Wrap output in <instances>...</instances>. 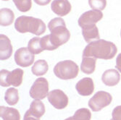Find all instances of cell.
<instances>
[{
    "mask_svg": "<svg viewBox=\"0 0 121 120\" xmlns=\"http://www.w3.org/2000/svg\"><path fill=\"white\" fill-rule=\"evenodd\" d=\"M4 100L10 106L17 104L19 101V93L17 89L14 88L7 89L4 94Z\"/></svg>",
    "mask_w": 121,
    "mask_h": 120,
    "instance_id": "44dd1931",
    "label": "cell"
},
{
    "mask_svg": "<svg viewBox=\"0 0 121 120\" xmlns=\"http://www.w3.org/2000/svg\"><path fill=\"white\" fill-rule=\"evenodd\" d=\"M0 116L3 120H20L19 112L14 108L2 106L0 107Z\"/></svg>",
    "mask_w": 121,
    "mask_h": 120,
    "instance_id": "2e32d148",
    "label": "cell"
},
{
    "mask_svg": "<svg viewBox=\"0 0 121 120\" xmlns=\"http://www.w3.org/2000/svg\"><path fill=\"white\" fill-rule=\"evenodd\" d=\"M110 120H113V119H110Z\"/></svg>",
    "mask_w": 121,
    "mask_h": 120,
    "instance_id": "836d02e7",
    "label": "cell"
},
{
    "mask_svg": "<svg viewBox=\"0 0 121 120\" xmlns=\"http://www.w3.org/2000/svg\"><path fill=\"white\" fill-rule=\"evenodd\" d=\"M103 17V14L99 10H89L84 12L78 19V25L82 28L85 26L95 25Z\"/></svg>",
    "mask_w": 121,
    "mask_h": 120,
    "instance_id": "30bf717a",
    "label": "cell"
},
{
    "mask_svg": "<svg viewBox=\"0 0 121 120\" xmlns=\"http://www.w3.org/2000/svg\"><path fill=\"white\" fill-rule=\"evenodd\" d=\"M15 15L11 9L2 8L0 10V25L2 26H9L13 23Z\"/></svg>",
    "mask_w": 121,
    "mask_h": 120,
    "instance_id": "d6986e66",
    "label": "cell"
},
{
    "mask_svg": "<svg viewBox=\"0 0 121 120\" xmlns=\"http://www.w3.org/2000/svg\"><path fill=\"white\" fill-rule=\"evenodd\" d=\"M120 80V75L115 70H106L102 76V80L107 86H115L118 84Z\"/></svg>",
    "mask_w": 121,
    "mask_h": 120,
    "instance_id": "5bb4252c",
    "label": "cell"
},
{
    "mask_svg": "<svg viewBox=\"0 0 121 120\" xmlns=\"http://www.w3.org/2000/svg\"><path fill=\"white\" fill-rule=\"evenodd\" d=\"M89 4L94 10L102 11L107 5V0H89Z\"/></svg>",
    "mask_w": 121,
    "mask_h": 120,
    "instance_id": "d4e9b609",
    "label": "cell"
},
{
    "mask_svg": "<svg viewBox=\"0 0 121 120\" xmlns=\"http://www.w3.org/2000/svg\"><path fill=\"white\" fill-rule=\"evenodd\" d=\"M49 103L57 109L65 108L68 104V98L67 95L59 89L50 91L47 95Z\"/></svg>",
    "mask_w": 121,
    "mask_h": 120,
    "instance_id": "ba28073f",
    "label": "cell"
},
{
    "mask_svg": "<svg viewBox=\"0 0 121 120\" xmlns=\"http://www.w3.org/2000/svg\"><path fill=\"white\" fill-rule=\"evenodd\" d=\"M117 49L113 43L103 39L92 41L83 50V57L101 59H111L117 53Z\"/></svg>",
    "mask_w": 121,
    "mask_h": 120,
    "instance_id": "6da1fadb",
    "label": "cell"
},
{
    "mask_svg": "<svg viewBox=\"0 0 121 120\" xmlns=\"http://www.w3.org/2000/svg\"><path fill=\"white\" fill-rule=\"evenodd\" d=\"M112 119L113 120H121V106H118L113 109Z\"/></svg>",
    "mask_w": 121,
    "mask_h": 120,
    "instance_id": "4316f807",
    "label": "cell"
},
{
    "mask_svg": "<svg viewBox=\"0 0 121 120\" xmlns=\"http://www.w3.org/2000/svg\"><path fill=\"white\" fill-rule=\"evenodd\" d=\"M73 120H91V112L86 108H82L77 110L72 116Z\"/></svg>",
    "mask_w": 121,
    "mask_h": 120,
    "instance_id": "603a6c76",
    "label": "cell"
},
{
    "mask_svg": "<svg viewBox=\"0 0 121 120\" xmlns=\"http://www.w3.org/2000/svg\"><path fill=\"white\" fill-rule=\"evenodd\" d=\"M15 61L17 65L22 67H29L34 62V54H32L28 48L22 47L16 51Z\"/></svg>",
    "mask_w": 121,
    "mask_h": 120,
    "instance_id": "9c48e42d",
    "label": "cell"
},
{
    "mask_svg": "<svg viewBox=\"0 0 121 120\" xmlns=\"http://www.w3.org/2000/svg\"><path fill=\"white\" fill-rule=\"evenodd\" d=\"M48 28L51 32L49 35L50 42L55 49L69 41L70 33L66 28L63 19L60 17L52 19L48 24Z\"/></svg>",
    "mask_w": 121,
    "mask_h": 120,
    "instance_id": "7a4b0ae2",
    "label": "cell"
},
{
    "mask_svg": "<svg viewBox=\"0 0 121 120\" xmlns=\"http://www.w3.org/2000/svg\"><path fill=\"white\" fill-rule=\"evenodd\" d=\"M41 44L43 50H48V51H53L55 49L52 46V43L49 40V35H47L41 38Z\"/></svg>",
    "mask_w": 121,
    "mask_h": 120,
    "instance_id": "484cf974",
    "label": "cell"
},
{
    "mask_svg": "<svg viewBox=\"0 0 121 120\" xmlns=\"http://www.w3.org/2000/svg\"><path fill=\"white\" fill-rule=\"evenodd\" d=\"M65 120H73V118H72V116H71V117H69V118L66 119H65Z\"/></svg>",
    "mask_w": 121,
    "mask_h": 120,
    "instance_id": "4dcf8cb0",
    "label": "cell"
},
{
    "mask_svg": "<svg viewBox=\"0 0 121 120\" xmlns=\"http://www.w3.org/2000/svg\"><path fill=\"white\" fill-rule=\"evenodd\" d=\"M30 115L36 118H41L45 113V106L43 103L39 100H36L30 103V108L27 111Z\"/></svg>",
    "mask_w": 121,
    "mask_h": 120,
    "instance_id": "e0dca14e",
    "label": "cell"
},
{
    "mask_svg": "<svg viewBox=\"0 0 121 120\" xmlns=\"http://www.w3.org/2000/svg\"><path fill=\"white\" fill-rule=\"evenodd\" d=\"M23 70L21 69H15L12 72L2 70L0 71V85L2 87L10 85L18 87L23 82Z\"/></svg>",
    "mask_w": 121,
    "mask_h": 120,
    "instance_id": "5b68a950",
    "label": "cell"
},
{
    "mask_svg": "<svg viewBox=\"0 0 121 120\" xmlns=\"http://www.w3.org/2000/svg\"><path fill=\"white\" fill-rule=\"evenodd\" d=\"M54 14L60 17L67 15L71 11V4L68 0H54L51 5Z\"/></svg>",
    "mask_w": 121,
    "mask_h": 120,
    "instance_id": "7c38bea8",
    "label": "cell"
},
{
    "mask_svg": "<svg viewBox=\"0 0 121 120\" xmlns=\"http://www.w3.org/2000/svg\"><path fill=\"white\" fill-rule=\"evenodd\" d=\"M2 1H9V0H2Z\"/></svg>",
    "mask_w": 121,
    "mask_h": 120,
    "instance_id": "1f68e13d",
    "label": "cell"
},
{
    "mask_svg": "<svg viewBox=\"0 0 121 120\" xmlns=\"http://www.w3.org/2000/svg\"><path fill=\"white\" fill-rule=\"evenodd\" d=\"M96 59L94 57H83L81 69L83 72L87 74H92L96 69Z\"/></svg>",
    "mask_w": 121,
    "mask_h": 120,
    "instance_id": "ac0fdd59",
    "label": "cell"
},
{
    "mask_svg": "<svg viewBox=\"0 0 121 120\" xmlns=\"http://www.w3.org/2000/svg\"><path fill=\"white\" fill-rule=\"evenodd\" d=\"M15 28L21 33L28 32L36 36H40L46 31V25L41 20L24 15L17 18Z\"/></svg>",
    "mask_w": 121,
    "mask_h": 120,
    "instance_id": "3957f363",
    "label": "cell"
},
{
    "mask_svg": "<svg viewBox=\"0 0 121 120\" xmlns=\"http://www.w3.org/2000/svg\"><path fill=\"white\" fill-rule=\"evenodd\" d=\"M13 2L17 9L23 12H28L32 7L31 0H13Z\"/></svg>",
    "mask_w": 121,
    "mask_h": 120,
    "instance_id": "cb8c5ba5",
    "label": "cell"
},
{
    "mask_svg": "<svg viewBox=\"0 0 121 120\" xmlns=\"http://www.w3.org/2000/svg\"><path fill=\"white\" fill-rule=\"evenodd\" d=\"M79 68L74 62L65 60L58 62L54 67V73L61 80H70L78 74Z\"/></svg>",
    "mask_w": 121,
    "mask_h": 120,
    "instance_id": "277c9868",
    "label": "cell"
},
{
    "mask_svg": "<svg viewBox=\"0 0 121 120\" xmlns=\"http://www.w3.org/2000/svg\"><path fill=\"white\" fill-rule=\"evenodd\" d=\"M78 93L83 96H88L93 93L94 91V84L90 78H84L79 80L75 85Z\"/></svg>",
    "mask_w": 121,
    "mask_h": 120,
    "instance_id": "8fae6325",
    "label": "cell"
},
{
    "mask_svg": "<svg viewBox=\"0 0 121 120\" xmlns=\"http://www.w3.org/2000/svg\"><path fill=\"white\" fill-rule=\"evenodd\" d=\"M13 54V46L10 40L4 34L0 36V59L6 60Z\"/></svg>",
    "mask_w": 121,
    "mask_h": 120,
    "instance_id": "4fadbf2b",
    "label": "cell"
},
{
    "mask_svg": "<svg viewBox=\"0 0 121 120\" xmlns=\"http://www.w3.org/2000/svg\"><path fill=\"white\" fill-rule=\"evenodd\" d=\"M30 96L36 100L45 99L49 94V83L46 78L36 79L30 89Z\"/></svg>",
    "mask_w": 121,
    "mask_h": 120,
    "instance_id": "52a82bcc",
    "label": "cell"
},
{
    "mask_svg": "<svg viewBox=\"0 0 121 120\" xmlns=\"http://www.w3.org/2000/svg\"><path fill=\"white\" fill-rule=\"evenodd\" d=\"M120 36H121V31H120Z\"/></svg>",
    "mask_w": 121,
    "mask_h": 120,
    "instance_id": "d6a6232c",
    "label": "cell"
},
{
    "mask_svg": "<svg viewBox=\"0 0 121 120\" xmlns=\"http://www.w3.org/2000/svg\"><path fill=\"white\" fill-rule=\"evenodd\" d=\"M23 120H40L39 118H36L34 116L30 115L29 113H28L27 112H26L25 114V116H24V119Z\"/></svg>",
    "mask_w": 121,
    "mask_h": 120,
    "instance_id": "f1b7e54d",
    "label": "cell"
},
{
    "mask_svg": "<svg viewBox=\"0 0 121 120\" xmlns=\"http://www.w3.org/2000/svg\"><path fill=\"white\" fill-rule=\"evenodd\" d=\"M116 69L121 72V53L117 55V59H116V66H115Z\"/></svg>",
    "mask_w": 121,
    "mask_h": 120,
    "instance_id": "83f0119b",
    "label": "cell"
},
{
    "mask_svg": "<svg viewBox=\"0 0 121 120\" xmlns=\"http://www.w3.org/2000/svg\"><path fill=\"white\" fill-rule=\"evenodd\" d=\"M34 2L39 5L45 6V5H47L51 2V0H34Z\"/></svg>",
    "mask_w": 121,
    "mask_h": 120,
    "instance_id": "f546056e",
    "label": "cell"
},
{
    "mask_svg": "<svg viewBox=\"0 0 121 120\" xmlns=\"http://www.w3.org/2000/svg\"><path fill=\"white\" fill-rule=\"evenodd\" d=\"M28 49L34 54H39L41 53L43 51V49L41 44V38L39 37L31 38L28 42Z\"/></svg>",
    "mask_w": 121,
    "mask_h": 120,
    "instance_id": "7402d4cb",
    "label": "cell"
},
{
    "mask_svg": "<svg viewBox=\"0 0 121 120\" xmlns=\"http://www.w3.org/2000/svg\"><path fill=\"white\" fill-rule=\"evenodd\" d=\"M49 70L48 63L43 59H40L36 61L34 66L32 67L31 71L33 74L36 76H42L45 74Z\"/></svg>",
    "mask_w": 121,
    "mask_h": 120,
    "instance_id": "ffe728a7",
    "label": "cell"
},
{
    "mask_svg": "<svg viewBox=\"0 0 121 120\" xmlns=\"http://www.w3.org/2000/svg\"><path fill=\"white\" fill-rule=\"evenodd\" d=\"M112 97L107 92H97L89 101V106L93 112H99L109 106L112 102Z\"/></svg>",
    "mask_w": 121,
    "mask_h": 120,
    "instance_id": "8992f818",
    "label": "cell"
},
{
    "mask_svg": "<svg viewBox=\"0 0 121 120\" xmlns=\"http://www.w3.org/2000/svg\"><path fill=\"white\" fill-rule=\"evenodd\" d=\"M82 34L87 43H91L94 40H99V30L96 25H88L82 28Z\"/></svg>",
    "mask_w": 121,
    "mask_h": 120,
    "instance_id": "9a60e30c",
    "label": "cell"
}]
</instances>
